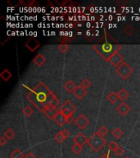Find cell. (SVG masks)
<instances>
[{
    "mask_svg": "<svg viewBox=\"0 0 140 158\" xmlns=\"http://www.w3.org/2000/svg\"><path fill=\"white\" fill-rule=\"evenodd\" d=\"M26 99L34 105L38 110L44 113L48 106L53 105L57 108L60 101L56 95L46 85L40 82L26 95Z\"/></svg>",
    "mask_w": 140,
    "mask_h": 158,
    "instance_id": "obj_1",
    "label": "cell"
},
{
    "mask_svg": "<svg viewBox=\"0 0 140 158\" xmlns=\"http://www.w3.org/2000/svg\"><path fill=\"white\" fill-rule=\"evenodd\" d=\"M93 48L97 50V52L98 53L103 59H106V61H108V59L115 53L118 52L119 50L121 48V46L119 45H113L111 44H104V45H96L93 46Z\"/></svg>",
    "mask_w": 140,
    "mask_h": 158,
    "instance_id": "obj_2",
    "label": "cell"
},
{
    "mask_svg": "<svg viewBox=\"0 0 140 158\" xmlns=\"http://www.w3.org/2000/svg\"><path fill=\"white\" fill-rule=\"evenodd\" d=\"M87 144L89 146V147L93 152H98L106 145V141L103 138V137L99 135L98 132H96L93 133L89 138H88Z\"/></svg>",
    "mask_w": 140,
    "mask_h": 158,
    "instance_id": "obj_3",
    "label": "cell"
},
{
    "mask_svg": "<svg viewBox=\"0 0 140 158\" xmlns=\"http://www.w3.org/2000/svg\"><path fill=\"white\" fill-rule=\"evenodd\" d=\"M115 73L118 74L120 78H121L124 80H126L134 73V68H132L128 63L124 61L121 64H120L118 67L115 68Z\"/></svg>",
    "mask_w": 140,
    "mask_h": 158,
    "instance_id": "obj_4",
    "label": "cell"
},
{
    "mask_svg": "<svg viewBox=\"0 0 140 158\" xmlns=\"http://www.w3.org/2000/svg\"><path fill=\"white\" fill-rule=\"evenodd\" d=\"M89 124H90L89 119L83 114L79 115L75 120V124L80 129H84Z\"/></svg>",
    "mask_w": 140,
    "mask_h": 158,
    "instance_id": "obj_5",
    "label": "cell"
},
{
    "mask_svg": "<svg viewBox=\"0 0 140 158\" xmlns=\"http://www.w3.org/2000/svg\"><path fill=\"white\" fill-rule=\"evenodd\" d=\"M60 113V110H57V108L54 107L53 105H49L48 106L44 114L45 115L47 118L49 119H54L57 115Z\"/></svg>",
    "mask_w": 140,
    "mask_h": 158,
    "instance_id": "obj_6",
    "label": "cell"
},
{
    "mask_svg": "<svg viewBox=\"0 0 140 158\" xmlns=\"http://www.w3.org/2000/svg\"><path fill=\"white\" fill-rule=\"evenodd\" d=\"M112 66H114V67H118L120 64H121L122 63L124 62V59H123V56L121 54H120L119 52L115 53L113 55L108 59V61Z\"/></svg>",
    "mask_w": 140,
    "mask_h": 158,
    "instance_id": "obj_7",
    "label": "cell"
},
{
    "mask_svg": "<svg viewBox=\"0 0 140 158\" xmlns=\"http://www.w3.org/2000/svg\"><path fill=\"white\" fill-rule=\"evenodd\" d=\"M25 45L26 46V48H28L29 50H31V52H34L40 46V43L35 38H31L26 41Z\"/></svg>",
    "mask_w": 140,
    "mask_h": 158,
    "instance_id": "obj_8",
    "label": "cell"
},
{
    "mask_svg": "<svg viewBox=\"0 0 140 158\" xmlns=\"http://www.w3.org/2000/svg\"><path fill=\"white\" fill-rule=\"evenodd\" d=\"M73 142H74L75 144H78V145L83 147V146L85 145V144L87 143L88 138L83 133H79L77 135L73 138Z\"/></svg>",
    "mask_w": 140,
    "mask_h": 158,
    "instance_id": "obj_9",
    "label": "cell"
},
{
    "mask_svg": "<svg viewBox=\"0 0 140 158\" xmlns=\"http://www.w3.org/2000/svg\"><path fill=\"white\" fill-rule=\"evenodd\" d=\"M130 106L128 105L127 103L122 102L121 105H118V107L116 108V111L118 112L121 116H125L129 114V112L130 111Z\"/></svg>",
    "mask_w": 140,
    "mask_h": 158,
    "instance_id": "obj_10",
    "label": "cell"
},
{
    "mask_svg": "<svg viewBox=\"0 0 140 158\" xmlns=\"http://www.w3.org/2000/svg\"><path fill=\"white\" fill-rule=\"evenodd\" d=\"M74 96L79 100H82L84 98L85 95L87 94V90L84 89V87H81V86H77V87L75 88V91L73 92Z\"/></svg>",
    "mask_w": 140,
    "mask_h": 158,
    "instance_id": "obj_11",
    "label": "cell"
},
{
    "mask_svg": "<svg viewBox=\"0 0 140 158\" xmlns=\"http://www.w3.org/2000/svg\"><path fill=\"white\" fill-rule=\"evenodd\" d=\"M33 62L35 65H37L38 67H41L43 66L46 63V58L44 57L43 54H38L37 55L35 56L33 59Z\"/></svg>",
    "mask_w": 140,
    "mask_h": 158,
    "instance_id": "obj_12",
    "label": "cell"
},
{
    "mask_svg": "<svg viewBox=\"0 0 140 158\" xmlns=\"http://www.w3.org/2000/svg\"><path fill=\"white\" fill-rule=\"evenodd\" d=\"M63 87L67 92L69 93H73L75 91V88L77 87V86L75 85L74 82H72L71 80H68L63 85Z\"/></svg>",
    "mask_w": 140,
    "mask_h": 158,
    "instance_id": "obj_13",
    "label": "cell"
},
{
    "mask_svg": "<svg viewBox=\"0 0 140 158\" xmlns=\"http://www.w3.org/2000/svg\"><path fill=\"white\" fill-rule=\"evenodd\" d=\"M53 120L55 121L57 124H58L59 126H61V127H62L63 125H65V124H66V117L64 115H62V113L61 111H60V113L58 115H57Z\"/></svg>",
    "mask_w": 140,
    "mask_h": 158,
    "instance_id": "obj_14",
    "label": "cell"
},
{
    "mask_svg": "<svg viewBox=\"0 0 140 158\" xmlns=\"http://www.w3.org/2000/svg\"><path fill=\"white\" fill-rule=\"evenodd\" d=\"M61 108L62 109H66V110H71L73 113H75L76 111V107H75V105L73 104V103L70 101V100H67V101H66L65 102L63 103V105H62V107Z\"/></svg>",
    "mask_w": 140,
    "mask_h": 158,
    "instance_id": "obj_15",
    "label": "cell"
},
{
    "mask_svg": "<svg viewBox=\"0 0 140 158\" xmlns=\"http://www.w3.org/2000/svg\"><path fill=\"white\" fill-rule=\"evenodd\" d=\"M106 100L108 101L109 102L112 103V104H115L119 99V96H118V93L114 92V91H112V92H110L106 96Z\"/></svg>",
    "mask_w": 140,
    "mask_h": 158,
    "instance_id": "obj_16",
    "label": "cell"
},
{
    "mask_svg": "<svg viewBox=\"0 0 140 158\" xmlns=\"http://www.w3.org/2000/svg\"><path fill=\"white\" fill-rule=\"evenodd\" d=\"M12 76H13L12 73H11L8 69H7V68L6 69H4V70L0 73V77H1V78L3 79L5 82H7V81L9 80L10 78H12Z\"/></svg>",
    "mask_w": 140,
    "mask_h": 158,
    "instance_id": "obj_17",
    "label": "cell"
},
{
    "mask_svg": "<svg viewBox=\"0 0 140 158\" xmlns=\"http://www.w3.org/2000/svg\"><path fill=\"white\" fill-rule=\"evenodd\" d=\"M10 157L11 158H25L24 156V154H23V152L18 148H16L13 150L12 153H11V155H10Z\"/></svg>",
    "mask_w": 140,
    "mask_h": 158,
    "instance_id": "obj_18",
    "label": "cell"
},
{
    "mask_svg": "<svg viewBox=\"0 0 140 158\" xmlns=\"http://www.w3.org/2000/svg\"><path fill=\"white\" fill-rule=\"evenodd\" d=\"M3 136L5 137L7 140H12L15 138V132H14L11 128H9V129H7V130L4 131Z\"/></svg>",
    "mask_w": 140,
    "mask_h": 158,
    "instance_id": "obj_19",
    "label": "cell"
},
{
    "mask_svg": "<svg viewBox=\"0 0 140 158\" xmlns=\"http://www.w3.org/2000/svg\"><path fill=\"white\" fill-rule=\"evenodd\" d=\"M118 96L119 99L122 101H124V100H126L130 96V93L128 92V91H126L124 88H122L118 92Z\"/></svg>",
    "mask_w": 140,
    "mask_h": 158,
    "instance_id": "obj_20",
    "label": "cell"
},
{
    "mask_svg": "<svg viewBox=\"0 0 140 158\" xmlns=\"http://www.w3.org/2000/svg\"><path fill=\"white\" fill-rule=\"evenodd\" d=\"M112 135H113V137H114L115 138H116V139L121 138L122 137H123V135H124V133H123V132H122V130L120 128H115V129H114L112 130Z\"/></svg>",
    "mask_w": 140,
    "mask_h": 158,
    "instance_id": "obj_21",
    "label": "cell"
},
{
    "mask_svg": "<svg viewBox=\"0 0 140 158\" xmlns=\"http://www.w3.org/2000/svg\"><path fill=\"white\" fill-rule=\"evenodd\" d=\"M54 139H55V141H56L57 143H62V142H63V141H65L66 138V137L63 135V133H62V131H59L58 133L55 134V136H54Z\"/></svg>",
    "mask_w": 140,
    "mask_h": 158,
    "instance_id": "obj_22",
    "label": "cell"
},
{
    "mask_svg": "<svg viewBox=\"0 0 140 158\" xmlns=\"http://www.w3.org/2000/svg\"><path fill=\"white\" fill-rule=\"evenodd\" d=\"M123 31L126 36H131V35L134 34V28L130 25H126L123 29Z\"/></svg>",
    "mask_w": 140,
    "mask_h": 158,
    "instance_id": "obj_23",
    "label": "cell"
},
{
    "mask_svg": "<svg viewBox=\"0 0 140 158\" xmlns=\"http://www.w3.org/2000/svg\"><path fill=\"white\" fill-rule=\"evenodd\" d=\"M80 86L84 87V89L87 90V89H89L92 86V82H91V81L89 78H84L83 80L81 81Z\"/></svg>",
    "mask_w": 140,
    "mask_h": 158,
    "instance_id": "obj_24",
    "label": "cell"
},
{
    "mask_svg": "<svg viewBox=\"0 0 140 158\" xmlns=\"http://www.w3.org/2000/svg\"><path fill=\"white\" fill-rule=\"evenodd\" d=\"M108 129L106 127H105V126H101V127L98 129V133L99 135H101L102 137L106 136V134L108 133Z\"/></svg>",
    "mask_w": 140,
    "mask_h": 158,
    "instance_id": "obj_25",
    "label": "cell"
},
{
    "mask_svg": "<svg viewBox=\"0 0 140 158\" xmlns=\"http://www.w3.org/2000/svg\"><path fill=\"white\" fill-rule=\"evenodd\" d=\"M82 148H83V147L78 145V144H74V145L71 147V151L74 152L75 154L78 155V154H80V153L82 152Z\"/></svg>",
    "mask_w": 140,
    "mask_h": 158,
    "instance_id": "obj_26",
    "label": "cell"
},
{
    "mask_svg": "<svg viewBox=\"0 0 140 158\" xmlns=\"http://www.w3.org/2000/svg\"><path fill=\"white\" fill-rule=\"evenodd\" d=\"M33 112H34V110L31 108V106H25L24 110H23V113H24V115L26 116V117H30L32 114H33Z\"/></svg>",
    "mask_w": 140,
    "mask_h": 158,
    "instance_id": "obj_27",
    "label": "cell"
},
{
    "mask_svg": "<svg viewBox=\"0 0 140 158\" xmlns=\"http://www.w3.org/2000/svg\"><path fill=\"white\" fill-rule=\"evenodd\" d=\"M57 48L62 53H66L69 50V45L67 44H61L58 45Z\"/></svg>",
    "mask_w": 140,
    "mask_h": 158,
    "instance_id": "obj_28",
    "label": "cell"
},
{
    "mask_svg": "<svg viewBox=\"0 0 140 158\" xmlns=\"http://www.w3.org/2000/svg\"><path fill=\"white\" fill-rule=\"evenodd\" d=\"M124 149L122 148L121 147H120V146H119L118 147H117V148L115 149V151H114V152H115V154L116 156H121L122 155H123V153H124Z\"/></svg>",
    "mask_w": 140,
    "mask_h": 158,
    "instance_id": "obj_29",
    "label": "cell"
},
{
    "mask_svg": "<svg viewBox=\"0 0 140 158\" xmlns=\"http://www.w3.org/2000/svg\"><path fill=\"white\" fill-rule=\"evenodd\" d=\"M119 147V145L117 143H115V142H111V143H109L108 144V148L109 150H112V151H115V149Z\"/></svg>",
    "mask_w": 140,
    "mask_h": 158,
    "instance_id": "obj_30",
    "label": "cell"
},
{
    "mask_svg": "<svg viewBox=\"0 0 140 158\" xmlns=\"http://www.w3.org/2000/svg\"><path fill=\"white\" fill-rule=\"evenodd\" d=\"M7 139L4 136L0 137V146H1V147H3L5 144H7Z\"/></svg>",
    "mask_w": 140,
    "mask_h": 158,
    "instance_id": "obj_31",
    "label": "cell"
},
{
    "mask_svg": "<svg viewBox=\"0 0 140 158\" xmlns=\"http://www.w3.org/2000/svg\"><path fill=\"white\" fill-rule=\"evenodd\" d=\"M25 158H35V156L33 154V152H30L25 156Z\"/></svg>",
    "mask_w": 140,
    "mask_h": 158,
    "instance_id": "obj_32",
    "label": "cell"
},
{
    "mask_svg": "<svg viewBox=\"0 0 140 158\" xmlns=\"http://www.w3.org/2000/svg\"><path fill=\"white\" fill-rule=\"evenodd\" d=\"M99 158H112V157L110 156V152L108 151L106 153H105V154H103V155L101 156Z\"/></svg>",
    "mask_w": 140,
    "mask_h": 158,
    "instance_id": "obj_33",
    "label": "cell"
},
{
    "mask_svg": "<svg viewBox=\"0 0 140 158\" xmlns=\"http://www.w3.org/2000/svg\"><path fill=\"white\" fill-rule=\"evenodd\" d=\"M124 158H131V157L130 156H124Z\"/></svg>",
    "mask_w": 140,
    "mask_h": 158,
    "instance_id": "obj_34",
    "label": "cell"
},
{
    "mask_svg": "<svg viewBox=\"0 0 140 158\" xmlns=\"http://www.w3.org/2000/svg\"><path fill=\"white\" fill-rule=\"evenodd\" d=\"M39 158H44V157H39Z\"/></svg>",
    "mask_w": 140,
    "mask_h": 158,
    "instance_id": "obj_35",
    "label": "cell"
}]
</instances>
